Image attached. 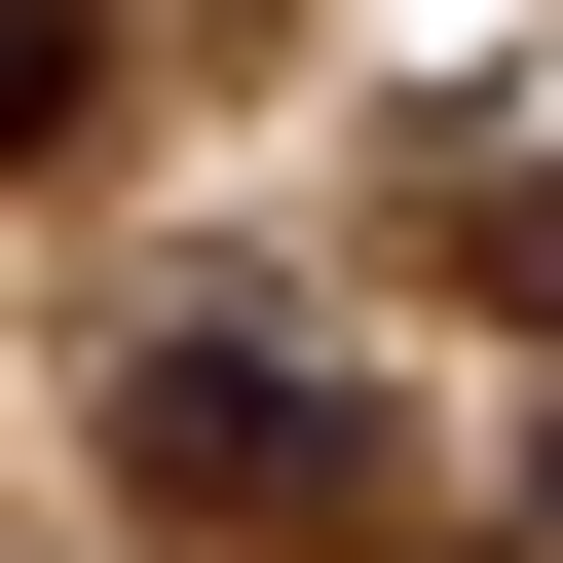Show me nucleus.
Segmentation results:
<instances>
[{"label":"nucleus","mask_w":563,"mask_h":563,"mask_svg":"<svg viewBox=\"0 0 563 563\" xmlns=\"http://www.w3.org/2000/svg\"><path fill=\"white\" fill-rule=\"evenodd\" d=\"M113 488L225 526V563H413V451H376L301 339H151V376H113Z\"/></svg>","instance_id":"1"},{"label":"nucleus","mask_w":563,"mask_h":563,"mask_svg":"<svg viewBox=\"0 0 563 563\" xmlns=\"http://www.w3.org/2000/svg\"><path fill=\"white\" fill-rule=\"evenodd\" d=\"M451 301H526V339H563V151H488V188H451Z\"/></svg>","instance_id":"2"},{"label":"nucleus","mask_w":563,"mask_h":563,"mask_svg":"<svg viewBox=\"0 0 563 563\" xmlns=\"http://www.w3.org/2000/svg\"><path fill=\"white\" fill-rule=\"evenodd\" d=\"M76 76H113V0H0V151H76Z\"/></svg>","instance_id":"3"}]
</instances>
